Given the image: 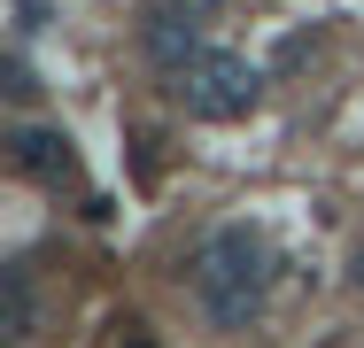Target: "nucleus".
Listing matches in <instances>:
<instances>
[{"instance_id":"nucleus-3","label":"nucleus","mask_w":364,"mask_h":348,"mask_svg":"<svg viewBox=\"0 0 364 348\" xmlns=\"http://www.w3.org/2000/svg\"><path fill=\"white\" fill-rule=\"evenodd\" d=\"M16 163L39 170V178H63V170H70V155H63V139H55V132H16Z\"/></svg>"},{"instance_id":"nucleus-1","label":"nucleus","mask_w":364,"mask_h":348,"mask_svg":"<svg viewBox=\"0 0 364 348\" xmlns=\"http://www.w3.org/2000/svg\"><path fill=\"white\" fill-rule=\"evenodd\" d=\"M194 302L225 333H248L264 317V248L248 232H210L194 248Z\"/></svg>"},{"instance_id":"nucleus-4","label":"nucleus","mask_w":364,"mask_h":348,"mask_svg":"<svg viewBox=\"0 0 364 348\" xmlns=\"http://www.w3.org/2000/svg\"><path fill=\"white\" fill-rule=\"evenodd\" d=\"M178 16H218V0H171Z\"/></svg>"},{"instance_id":"nucleus-5","label":"nucleus","mask_w":364,"mask_h":348,"mask_svg":"<svg viewBox=\"0 0 364 348\" xmlns=\"http://www.w3.org/2000/svg\"><path fill=\"white\" fill-rule=\"evenodd\" d=\"M124 348H147V333H124Z\"/></svg>"},{"instance_id":"nucleus-2","label":"nucleus","mask_w":364,"mask_h":348,"mask_svg":"<svg viewBox=\"0 0 364 348\" xmlns=\"http://www.w3.org/2000/svg\"><path fill=\"white\" fill-rule=\"evenodd\" d=\"M256 93H264V70L240 62V55H218V47H202L194 62L178 70V101H186L194 116H210V124L248 116V109H256Z\"/></svg>"}]
</instances>
